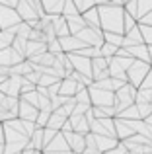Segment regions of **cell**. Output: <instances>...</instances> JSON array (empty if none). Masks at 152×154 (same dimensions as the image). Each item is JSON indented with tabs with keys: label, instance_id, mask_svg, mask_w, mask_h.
<instances>
[{
	"label": "cell",
	"instance_id": "6",
	"mask_svg": "<svg viewBox=\"0 0 152 154\" xmlns=\"http://www.w3.org/2000/svg\"><path fill=\"white\" fill-rule=\"evenodd\" d=\"M22 22L16 12V8H10V6H4L0 4V29H10V27L18 26Z\"/></svg>",
	"mask_w": 152,
	"mask_h": 154
},
{
	"label": "cell",
	"instance_id": "8",
	"mask_svg": "<svg viewBox=\"0 0 152 154\" xmlns=\"http://www.w3.org/2000/svg\"><path fill=\"white\" fill-rule=\"evenodd\" d=\"M109 78V72H107V59L103 57H96L92 59V80L98 82V80Z\"/></svg>",
	"mask_w": 152,
	"mask_h": 154
},
{
	"label": "cell",
	"instance_id": "11",
	"mask_svg": "<svg viewBox=\"0 0 152 154\" xmlns=\"http://www.w3.org/2000/svg\"><path fill=\"white\" fill-rule=\"evenodd\" d=\"M59 43H61L62 53H76L82 47H86L82 41H80L76 35H66V37H59Z\"/></svg>",
	"mask_w": 152,
	"mask_h": 154
},
{
	"label": "cell",
	"instance_id": "35",
	"mask_svg": "<svg viewBox=\"0 0 152 154\" xmlns=\"http://www.w3.org/2000/svg\"><path fill=\"white\" fill-rule=\"evenodd\" d=\"M138 88H144V90H152V68H150V72L144 76V80L141 82V86Z\"/></svg>",
	"mask_w": 152,
	"mask_h": 154
},
{
	"label": "cell",
	"instance_id": "30",
	"mask_svg": "<svg viewBox=\"0 0 152 154\" xmlns=\"http://www.w3.org/2000/svg\"><path fill=\"white\" fill-rule=\"evenodd\" d=\"M123 10L127 12L129 16H133L135 20H137V16H138V8H137V0H127L125 4H123Z\"/></svg>",
	"mask_w": 152,
	"mask_h": 154
},
{
	"label": "cell",
	"instance_id": "1",
	"mask_svg": "<svg viewBox=\"0 0 152 154\" xmlns=\"http://www.w3.org/2000/svg\"><path fill=\"white\" fill-rule=\"evenodd\" d=\"M98 14H99V27L102 31H111V33H121L123 35V16L125 10L123 6H113V4H99Z\"/></svg>",
	"mask_w": 152,
	"mask_h": 154
},
{
	"label": "cell",
	"instance_id": "43",
	"mask_svg": "<svg viewBox=\"0 0 152 154\" xmlns=\"http://www.w3.org/2000/svg\"><path fill=\"white\" fill-rule=\"evenodd\" d=\"M142 121H146V123H148V125H152V115H148V117H146V119H142Z\"/></svg>",
	"mask_w": 152,
	"mask_h": 154
},
{
	"label": "cell",
	"instance_id": "45",
	"mask_svg": "<svg viewBox=\"0 0 152 154\" xmlns=\"http://www.w3.org/2000/svg\"><path fill=\"white\" fill-rule=\"evenodd\" d=\"M16 154H22V152H16Z\"/></svg>",
	"mask_w": 152,
	"mask_h": 154
},
{
	"label": "cell",
	"instance_id": "15",
	"mask_svg": "<svg viewBox=\"0 0 152 154\" xmlns=\"http://www.w3.org/2000/svg\"><path fill=\"white\" fill-rule=\"evenodd\" d=\"M127 53H129L131 59L135 60H144V63L150 64V59H148V47L144 45V43H141V45H133V47H125Z\"/></svg>",
	"mask_w": 152,
	"mask_h": 154
},
{
	"label": "cell",
	"instance_id": "25",
	"mask_svg": "<svg viewBox=\"0 0 152 154\" xmlns=\"http://www.w3.org/2000/svg\"><path fill=\"white\" fill-rule=\"evenodd\" d=\"M76 14H80V12L76 10L74 2H72V0H65V6H62L61 16H62V18H68V16H76Z\"/></svg>",
	"mask_w": 152,
	"mask_h": 154
},
{
	"label": "cell",
	"instance_id": "22",
	"mask_svg": "<svg viewBox=\"0 0 152 154\" xmlns=\"http://www.w3.org/2000/svg\"><path fill=\"white\" fill-rule=\"evenodd\" d=\"M103 43H109V45L119 49L123 45V35L121 33H111V31H103Z\"/></svg>",
	"mask_w": 152,
	"mask_h": 154
},
{
	"label": "cell",
	"instance_id": "13",
	"mask_svg": "<svg viewBox=\"0 0 152 154\" xmlns=\"http://www.w3.org/2000/svg\"><path fill=\"white\" fill-rule=\"evenodd\" d=\"M51 27H53L55 35L59 37H66V35H70L68 31V26H66V20L62 18V16H51Z\"/></svg>",
	"mask_w": 152,
	"mask_h": 154
},
{
	"label": "cell",
	"instance_id": "37",
	"mask_svg": "<svg viewBox=\"0 0 152 154\" xmlns=\"http://www.w3.org/2000/svg\"><path fill=\"white\" fill-rule=\"evenodd\" d=\"M125 152H127L125 144H123V143H117V146H113L111 150H107V152H103V154H125Z\"/></svg>",
	"mask_w": 152,
	"mask_h": 154
},
{
	"label": "cell",
	"instance_id": "24",
	"mask_svg": "<svg viewBox=\"0 0 152 154\" xmlns=\"http://www.w3.org/2000/svg\"><path fill=\"white\" fill-rule=\"evenodd\" d=\"M117 117H121V119H133V121H137V119H141L138 117V109H137V105H129L127 109H123L121 113H119Z\"/></svg>",
	"mask_w": 152,
	"mask_h": 154
},
{
	"label": "cell",
	"instance_id": "26",
	"mask_svg": "<svg viewBox=\"0 0 152 154\" xmlns=\"http://www.w3.org/2000/svg\"><path fill=\"white\" fill-rule=\"evenodd\" d=\"M137 8H138V16H137V20H138L141 16L152 12V0H137Z\"/></svg>",
	"mask_w": 152,
	"mask_h": 154
},
{
	"label": "cell",
	"instance_id": "28",
	"mask_svg": "<svg viewBox=\"0 0 152 154\" xmlns=\"http://www.w3.org/2000/svg\"><path fill=\"white\" fill-rule=\"evenodd\" d=\"M138 26V23H137ZM138 29H141V35H142V41H144V45H152V26H138Z\"/></svg>",
	"mask_w": 152,
	"mask_h": 154
},
{
	"label": "cell",
	"instance_id": "9",
	"mask_svg": "<svg viewBox=\"0 0 152 154\" xmlns=\"http://www.w3.org/2000/svg\"><path fill=\"white\" fill-rule=\"evenodd\" d=\"M22 60H23V57L18 55L12 47H8V49H0V66L10 68V66H14V64L22 63Z\"/></svg>",
	"mask_w": 152,
	"mask_h": 154
},
{
	"label": "cell",
	"instance_id": "12",
	"mask_svg": "<svg viewBox=\"0 0 152 154\" xmlns=\"http://www.w3.org/2000/svg\"><path fill=\"white\" fill-rule=\"evenodd\" d=\"M68 123L74 133H80V135H88L90 133V125L86 121V115H70Z\"/></svg>",
	"mask_w": 152,
	"mask_h": 154
},
{
	"label": "cell",
	"instance_id": "44",
	"mask_svg": "<svg viewBox=\"0 0 152 154\" xmlns=\"http://www.w3.org/2000/svg\"><path fill=\"white\" fill-rule=\"evenodd\" d=\"M150 103H152V90H150Z\"/></svg>",
	"mask_w": 152,
	"mask_h": 154
},
{
	"label": "cell",
	"instance_id": "10",
	"mask_svg": "<svg viewBox=\"0 0 152 154\" xmlns=\"http://www.w3.org/2000/svg\"><path fill=\"white\" fill-rule=\"evenodd\" d=\"M80 86L82 84H78L76 80H72L68 76V78H62L61 84H59V96H65V98H74V94L80 90Z\"/></svg>",
	"mask_w": 152,
	"mask_h": 154
},
{
	"label": "cell",
	"instance_id": "14",
	"mask_svg": "<svg viewBox=\"0 0 152 154\" xmlns=\"http://www.w3.org/2000/svg\"><path fill=\"white\" fill-rule=\"evenodd\" d=\"M94 135V133H92ZM117 143L119 140L117 139H113V137H102V135H94V144H96V148H98L99 152H107V150H111L113 146H117Z\"/></svg>",
	"mask_w": 152,
	"mask_h": 154
},
{
	"label": "cell",
	"instance_id": "31",
	"mask_svg": "<svg viewBox=\"0 0 152 154\" xmlns=\"http://www.w3.org/2000/svg\"><path fill=\"white\" fill-rule=\"evenodd\" d=\"M137 26V20L133 18V16H129L125 12V16H123V33H127V31H131L133 27Z\"/></svg>",
	"mask_w": 152,
	"mask_h": 154
},
{
	"label": "cell",
	"instance_id": "42",
	"mask_svg": "<svg viewBox=\"0 0 152 154\" xmlns=\"http://www.w3.org/2000/svg\"><path fill=\"white\" fill-rule=\"evenodd\" d=\"M94 2H96V6H99V4H107L109 0H94Z\"/></svg>",
	"mask_w": 152,
	"mask_h": 154
},
{
	"label": "cell",
	"instance_id": "3",
	"mask_svg": "<svg viewBox=\"0 0 152 154\" xmlns=\"http://www.w3.org/2000/svg\"><path fill=\"white\" fill-rule=\"evenodd\" d=\"M150 64L148 63H144V60H133V64H131L129 68H127V82L129 84H133L135 88H138L141 86V82L144 80V76L150 72Z\"/></svg>",
	"mask_w": 152,
	"mask_h": 154
},
{
	"label": "cell",
	"instance_id": "18",
	"mask_svg": "<svg viewBox=\"0 0 152 154\" xmlns=\"http://www.w3.org/2000/svg\"><path fill=\"white\" fill-rule=\"evenodd\" d=\"M43 12L49 16H61L62 6H65V0H41Z\"/></svg>",
	"mask_w": 152,
	"mask_h": 154
},
{
	"label": "cell",
	"instance_id": "5",
	"mask_svg": "<svg viewBox=\"0 0 152 154\" xmlns=\"http://www.w3.org/2000/svg\"><path fill=\"white\" fill-rule=\"evenodd\" d=\"M66 57H68L70 64H72V70L92 78V59H86V57L78 55V53H66ZM92 82H94V80H92Z\"/></svg>",
	"mask_w": 152,
	"mask_h": 154
},
{
	"label": "cell",
	"instance_id": "20",
	"mask_svg": "<svg viewBox=\"0 0 152 154\" xmlns=\"http://www.w3.org/2000/svg\"><path fill=\"white\" fill-rule=\"evenodd\" d=\"M90 113H92L94 119H107V117H115V109L113 107H96V105H92Z\"/></svg>",
	"mask_w": 152,
	"mask_h": 154
},
{
	"label": "cell",
	"instance_id": "34",
	"mask_svg": "<svg viewBox=\"0 0 152 154\" xmlns=\"http://www.w3.org/2000/svg\"><path fill=\"white\" fill-rule=\"evenodd\" d=\"M92 105H84V103H76L74 105V109H72V113H70V115H86V111L88 109H90ZM68 115V117H70Z\"/></svg>",
	"mask_w": 152,
	"mask_h": 154
},
{
	"label": "cell",
	"instance_id": "32",
	"mask_svg": "<svg viewBox=\"0 0 152 154\" xmlns=\"http://www.w3.org/2000/svg\"><path fill=\"white\" fill-rule=\"evenodd\" d=\"M138 109V117L141 119H146L148 115H152V105L150 103H135Z\"/></svg>",
	"mask_w": 152,
	"mask_h": 154
},
{
	"label": "cell",
	"instance_id": "46",
	"mask_svg": "<svg viewBox=\"0 0 152 154\" xmlns=\"http://www.w3.org/2000/svg\"><path fill=\"white\" fill-rule=\"evenodd\" d=\"M125 2H127V0H125Z\"/></svg>",
	"mask_w": 152,
	"mask_h": 154
},
{
	"label": "cell",
	"instance_id": "36",
	"mask_svg": "<svg viewBox=\"0 0 152 154\" xmlns=\"http://www.w3.org/2000/svg\"><path fill=\"white\" fill-rule=\"evenodd\" d=\"M137 23H138V26H152V12H148V14H144V16H141V18L137 20Z\"/></svg>",
	"mask_w": 152,
	"mask_h": 154
},
{
	"label": "cell",
	"instance_id": "27",
	"mask_svg": "<svg viewBox=\"0 0 152 154\" xmlns=\"http://www.w3.org/2000/svg\"><path fill=\"white\" fill-rule=\"evenodd\" d=\"M115 53H117V47L109 45V43H102V47H99V55L103 59H111V57H115Z\"/></svg>",
	"mask_w": 152,
	"mask_h": 154
},
{
	"label": "cell",
	"instance_id": "40",
	"mask_svg": "<svg viewBox=\"0 0 152 154\" xmlns=\"http://www.w3.org/2000/svg\"><path fill=\"white\" fill-rule=\"evenodd\" d=\"M43 154H74V152H70V150H62V152H43Z\"/></svg>",
	"mask_w": 152,
	"mask_h": 154
},
{
	"label": "cell",
	"instance_id": "19",
	"mask_svg": "<svg viewBox=\"0 0 152 154\" xmlns=\"http://www.w3.org/2000/svg\"><path fill=\"white\" fill-rule=\"evenodd\" d=\"M65 20H66V26H68V31H70V35H76L80 29H84V27H86V22L82 20V14L68 16V18H65Z\"/></svg>",
	"mask_w": 152,
	"mask_h": 154
},
{
	"label": "cell",
	"instance_id": "17",
	"mask_svg": "<svg viewBox=\"0 0 152 154\" xmlns=\"http://www.w3.org/2000/svg\"><path fill=\"white\" fill-rule=\"evenodd\" d=\"M82 20L86 22V27H92V29H99L102 31V27H99V14H98V8H90V10L82 12Z\"/></svg>",
	"mask_w": 152,
	"mask_h": 154
},
{
	"label": "cell",
	"instance_id": "29",
	"mask_svg": "<svg viewBox=\"0 0 152 154\" xmlns=\"http://www.w3.org/2000/svg\"><path fill=\"white\" fill-rule=\"evenodd\" d=\"M74 2V6H76V10L82 14V12H86V10H90V8H94L96 6V2L94 0H72Z\"/></svg>",
	"mask_w": 152,
	"mask_h": 154
},
{
	"label": "cell",
	"instance_id": "41",
	"mask_svg": "<svg viewBox=\"0 0 152 154\" xmlns=\"http://www.w3.org/2000/svg\"><path fill=\"white\" fill-rule=\"evenodd\" d=\"M146 47H148V45H146ZM148 59H150V66H152V45L148 47Z\"/></svg>",
	"mask_w": 152,
	"mask_h": 154
},
{
	"label": "cell",
	"instance_id": "47",
	"mask_svg": "<svg viewBox=\"0 0 152 154\" xmlns=\"http://www.w3.org/2000/svg\"><path fill=\"white\" fill-rule=\"evenodd\" d=\"M150 105H152V103H150Z\"/></svg>",
	"mask_w": 152,
	"mask_h": 154
},
{
	"label": "cell",
	"instance_id": "23",
	"mask_svg": "<svg viewBox=\"0 0 152 154\" xmlns=\"http://www.w3.org/2000/svg\"><path fill=\"white\" fill-rule=\"evenodd\" d=\"M74 100H76V103L92 105V103H90V92H88V88H86V86H80V90L74 94Z\"/></svg>",
	"mask_w": 152,
	"mask_h": 154
},
{
	"label": "cell",
	"instance_id": "16",
	"mask_svg": "<svg viewBox=\"0 0 152 154\" xmlns=\"http://www.w3.org/2000/svg\"><path fill=\"white\" fill-rule=\"evenodd\" d=\"M62 150H70L68 144H66V140H65V137H62V133H57L55 139L43 148V152H62Z\"/></svg>",
	"mask_w": 152,
	"mask_h": 154
},
{
	"label": "cell",
	"instance_id": "2",
	"mask_svg": "<svg viewBox=\"0 0 152 154\" xmlns=\"http://www.w3.org/2000/svg\"><path fill=\"white\" fill-rule=\"evenodd\" d=\"M90 92V103L96 107H113L115 103V94L111 90H102V88H96L94 84L88 86Z\"/></svg>",
	"mask_w": 152,
	"mask_h": 154
},
{
	"label": "cell",
	"instance_id": "38",
	"mask_svg": "<svg viewBox=\"0 0 152 154\" xmlns=\"http://www.w3.org/2000/svg\"><path fill=\"white\" fill-rule=\"evenodd\" d=\"M22 154H43L41 150H35V148H29V146H26L22 150Z\"/></svg>",
	"mask_w": 152,
	"mask_h": 154
},
{
	"label": "cell",
	"instance_id": "4",
	"mask_svg": "<svg viewBox=\"0 0 152 154\" xmlns=\"http://www.w3.org/2000/svg\"><path fill=\"white\" fill-rule=\"evenodd\" d=\"M76 37L84 43L86 47H102L103 43V31L99 29H92V27H84L76 33Z\"/></svg>",
	"mask_w": 152,
	"mask_h": 154
},
{
	"label": "cell",
	"instance_id": "33",
	"mask_svg": "<svg viewBox=\"0 0 152 154\" xmlns=\"http://www.w3.org/2000/svg\"><path fill=\"white\" fill-rule=\"evenodd\" d=\"M55 135H57V131H53V129H47V127L43 129V148L55 139Z\"/></svg>",
	"mask_w": 152,
	"mask_h": 154
},
{
	"label": "cell",
	"instance_id": "39",
	"mask_svg": "<svg viewBox=\"0 0 152 154\" xmlns=\"http://www.w3.org/2000/svg\"><path fill=\"white\" fill-rule=\"evenodd\" d=\"M109 4H113V6H123L125 0H109Z\"/></svg>",
	"mask_w": 152,
	"mask_h": 154
},
{
	"label": "cell",
	"instance_id": "7",
	"mask_svg": "<svg viewBox=\"0 0 152 154\" xmlns=\"http://www.w3.org/2000/svg\"><path fill=\"white\" fill-rule=\"evenodd\" d=\"M62 137H65L70 152H74V154H82L84 152V148H86V135L68 131V133H62Z\"/></svg>",
	"mask_w": 152,
	"mask_h": 154
},
{
	"label": "cell",
	"instance_id": "21",
	"mask_svg": "<svg viewBox=\"0 0 152 154\" xmlns=\"http://www.w3.org/2000/svg\"><path fill=\"white\" fill-rule=\"evenodd\" d=\"M16 33L14 29H0V49H8V47H12V41H14Z\"/></svg>",
	"mask_w": 152,
	"mask_h": 154
}]
</instances>
